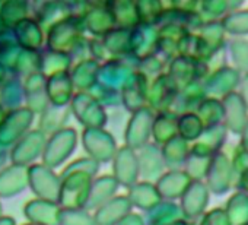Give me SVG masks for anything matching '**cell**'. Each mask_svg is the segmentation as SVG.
<instances>
[{
    "mask_svg": "<svg viewBox=\"0 0 248 225\" xmlns=\"http://www.w3.org/2000/svg\"><path fill=\"white\" fill-rule=\"evenodd\" d=\"M210 190L203 180H193L180 199V208L184 219L197 221L206 213Z\"/></svg>",
    "mask_w": 248,
    "mask_h": 225,
    "instance_id": "obj_1",
    "label": "cell"
},
{
    "mask_svg": "<svg viewBox=\"0 0 248 225\" xmlns=\"http://www.w3.org/2000/svg\"><path fill=\"white\" fill-rule=\"evenodd\" d=\"M235 181V174L232 170V162L225 154L216 152L213 155L209 173L206 176V184L213 194L226 193L232 183Z\"/></svg>",
    "mask_w": 248,
    "mask_h": 225,
    "instance_id": "obj_2",
    "label": "cell"
},
{
    "mask_svg": "<svg viewBox=\"0 0 248 225\" xmlns=\"http://www.w3.org/2000/svg\"><path fill=\"white\" fill-rule=\"evenodd\" d=\"M112 176L115 177L120 186H124L127 189L139 181V157L136 155L133 148H121L115 154L112 164Z\"/></svg>",
    "mask_w": 248,
    "mask_h": 225,
    "instance_id": "obj_3",
    "label": "cell"
},
{
    "mask_svg": "<svg viewBox=\"0 0 248 225\" xmlns=\"http://www.w3.org/2000/svg\"><path fill=\"white\" fill-rule=\"evenodd\" d=\"M191 181H193V178L187 174V171L178 168V170L165 171L155 181V184H156L162 199L175 200V199H181V196L184 194V192L187 190V187L190 186Z\"/></svg>",
    "mask_w": 248,
    "mask_h": 225,
    "instance_id": "obj_4",
    "label": "cell"
},
{
    "mask_svg": "<svg viewBox=\"0 0 248 225\" xmlns=\"http://www.w3.org/2000/svg\"><path fill=\"white\" fill-rule=\"evenodd\" d=\"M132 202L129 196H114L96 209L95 222L96 225H118L132 212Z\"/></svg>",
    "mask_w": 248,
    "mask_h": 225,
    "instance_id": "obj_5",
    "label": "cell"
},
{
    "mask_svg": "<svg viewBox=\"0 0 248 225\" xmlns=\"http://www.w3.org/2000/svg\"><path fill=\"white\" fill-rule=\"evenodd\" d=\"M127 196H129L132 205L143 212L151 210L159 202L164 200L156 184L154 181H146V180L138 181L132 187H129Z\"/></svg>",
    "mask_w": 248,
    "mask_h": 225,
    "instance_id": "obj_6",
    "label": "cell"
},
{
    "mask_svg": "<svg viewBox=\"0 0 248 225\" xmlns=\"http://www.w3.org/2000/svg\"><path fill=\"white\" fill-rule=\"evenodd\" d=\"M139 171L140 177L146 181H156L165 173V161L162 152L155 146H148L139 155Z\"/></svg>",
    "mask_w": 248,
    "mask_h": 225,
    "instance_id": "obj_7",
    "label": "cell"
},
{
    "mask_svg": "<svg viewBox=\"0 0 248 225\" xmlns=\"http://www.w3.org/2000/svg\"><path fill=\"white\" fill-rule=\"evenodd\" d=\"M215 152L209 151L203 145H196L186 161V171L193 180H206Z\"/></svg>",
    "mask_w": 248,
    "mask_h": 225,
    "instance_id": "obj_8",
    "label": "cell"
},
{
    "mask_svg": "<svg viewBox=\"0 0 248 225\" xmlns=\"http://www.w3.org/2000/svg\"><path fill=\"white\" fill-rule=\"evenodd\" d=\"M183 212L180 205L172 200H162L155 208L146 212L145 222L146 225H170L178 219H183Z\"/></svg>",
    "mask_w": 248,
    "mask_h": 225,
    "instance_id": "obj_9",
    "label": "cell"
},
{
    "mask_svg": "<svg viewBox=\"0 0 248 225\" xmlns=\"http://www.w3.org/2000/svg\"><path fill=\"white\" fill-rule=\"evenodd\" d=\"M118 186L120 184H118V181L115 180L114 176L99 177L92 184L91 194H89V200H88V206L98 209L101 205H104L105 202H108L109 199H112L115 196Z\"/></svg>",
    "mask_w": 248,
    "mask_h": 225,
    "instance_id": "obj_10",
    "label": "cell"
},
{
    "mask_svg": "<svg viewBox=\"0 0 248 225\" xmlns=\"http://www.w3.org/2000/svg\"><path fill=\"white\" fill-rule=\"evenodd\" d=\"M188 148L186 144V139H171L165 144L162 149V157L165 161V167L168 170H178L183 165H186V161L188 158Z\"/></svg>",
    "mask_w": 248,
    "mask_h": 225,
    "instance_id": "obj_11",
    "label": "cell"
},
{
    "mask_svg": "<svg viewBox=\"0 0 248 225\" xmlns=\"http://www.w3.org/2000/svg\"><path fill=\"white\" fill-rule=\"evenodd\" d=\"M225 210L232 225L248 224V194L238 190L235 194H232L228 199L225 205Z\"/></svg>",
    "mask_w": 248,
    "mask_h": 225,
    "instance_id": "obj_12",
    "label": "cell"
},
{
    "mask_svg": "<svg viewBox=\"0 0 248 225\" xmlns=\"http://www.w3.org/2000/svg\"><path fill=\"white\" fill-rule=\"evenodd\" d=\"M88 151L92 154V157L96 161H109L115 157V144L108 135L104 133H93L89 136L88 142Z\"/></svg>",
    "mask_w": 248,
    "mask_h": 225,
    "instance_id": "obj_13",
    "label": "cell"
},
{
    "mask_svg": "<svg viewBox=\"0 0 248 225\" xmlns=\"http://www.w3.org/2000/svg\"><path fill=\"white\" fill-rule=\"evenodd\" d=\"M149 117L146 114L136 116L133 123L130 125L129 133H127V144L130 148L138 149L142 148L143 144L148 141V132H149Z\"/></svg>",
    "mask_w": 248,
    "mask_h": 225,
    "instance_id": "obj_14",
    "label": "cell"
},
{
    "mask_svg": "<svg viewBox=\"0 0 248 225\" xmlns=\"http://www.w3.org/2000/svg\"><path fill=\"white\" fill-rule=\"evenodd\" d=\"M199 225H232V222L228 218L225 208H215L200 218Z\"/></svg>",
    "mask_w": 248,
    "mask_h": 225,
    "instance_id": "obj_15",
    "label": "cell"
},
{
    "mask_svg": "<svg viewBox=\"0 0 248 225\" xmlns=\"http://www.w3.org/2000/svg\"><path fill=\"white\" fill-rule=\"evenodd\" d=\"M200 125L202 123L196 117H193V116L184 119L181 122V125H180L183 138L184 139H194V138H197L200 135V130H202V126Z\"/></svg>",
    "mask_w": 248,
    "mask_h": 225,
    "instance_id": "obj_16",
    "label": "cell"
},
{
    "mask_svg": "<svg viewBox=\"0 0 248 225\" xmlns=\"http://www.w3.org/2000/svg\"><path fill=\"white\" fill-rule=\"evenodd\" d=\"M232 170H233V174H235V180L236 177L244 173L245 170H248V148L245 146H241V149H238L232 158Z\"/></svg>",
    "mask_w": 248,
    "mask_h": 225,
    "instance_id": "obj_17",
    "label": "cell"
},
{
    "mask_svg": "<svg viewBox=\"0 0 248 225\" xmlns=\"http://www.w3.org/2000/svg\"><path fill=\"white\" fill-rule=\"evenodd\" d=\"M70 225H96V222L95 218L83 212V213H75L70 219Z\"/></svg>",
    "mask_w": 248,
    "mask_h": 225,
    "instance_id": "obj_18",
    "label": "cell"
},
{
    "mask_svg": "<svg viewBox=\"0 0 248 225\" xmlns=\"http://www.w3.org/2000/svg\"><path fill=\"white\" fill-rule=\"evenodd\" d=\"M118 225H146V222H145V218L143 216L130 212Z\"/></svg>",
    "mask_w": 248,
    "mask_h": 225,
    "instance_id": "obj_19",
    "label": "cell"
},
{
    "mask_svg": "<svg viewBox=\"0 0 248 225\" xmlns=\"http://www.w3.org/2000/svg\"><path fill=\"white\" fill-rule=\"evenodd\" d=\"M235 183H236V189L238 190H241V192H244V193L248 194V170H245L244 173H241L236 177Z\"/></svg>",
    "mask_w": 248,
    "mask_h": 225,
    "instance_id": "obj_20",
    "label": "cell"
},
{
    "mask_svg": "<svg viewBox=\"0 0 248 225\" xmlns=\"http://www.w3.org/2000/svg\"><path fill=\"white\" fill-rule=\"evenodd\" d=\"M170 225H187V219H178V221H175V222H172V224H170Z\"/></svg>",
    "mask_w": 248,
    "mask_h": 225,
    "instance_id": "obj_21",
    "label": "cell"
},
{
    "mask_svg": "<svg viewBox=\"0 0 248 225\" xmlns=\"http://www.w3.org/2000/svg\"><path fill=\"white\" fill-rule=\"evenodd\" d=\"M187 225H199V219L197 221H187Z\"/></svg>",
    "mask_w": 248,
    "mask_h": 225,
    "instance_id": "obj_22",
    "label": "cell"
},
{
    "mask_svg": "<svg viewBox=\"0 0 248 225\" xmlns=\"http://www.w3.org/2000/svg\"><path fill=\"white\" fill-rule=\"evenodd\" d=\"M244 225H248V224H244Z\"/></svg>",
    "mask_w": 248,
    "mask_h": 225,
    "instance_id": "obj_23",
    "label": "cell"
}]
</instances>
